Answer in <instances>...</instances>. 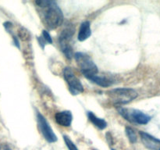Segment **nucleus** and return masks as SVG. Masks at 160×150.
Returning a JSON list of instances; mask_svg holds the SVG:
<instances>
[{
  "label": "nucleus",
  "instance_id": "obj_9",
  "mask_svg": "<svg viewBox=\"0 0 160 150\" xmlns=\"http://www.w3.org/2000/svg\"><path fill=\"white\" fill-rule=\"evenodd\" d=\"M56 123L62 127H70L73 121V115L70 110L58 112L55 116Z\"/></svg>",
  "mask_w": 160,
  "mask_h": 150
},
{
  "label": "nucleus",
  "instance_id": "obj_5",
  "mask_svg": "<svg viewBox=\"0 0 160 150\" xmlns=\"http://www.w3.org/2000/svg\"><path fill=\"white\" fill-rule=\"evenodd\" d=\"M73 34H74V28L71 26H68L62 30L59 38V43L61 50L66 57L69 59H71L73 57V48L71 45L72 38Z\"/></svg>",
  "mask_w": 160,
  "mask_h": 150
},
{
  "label": "nucleus",
  "instance_id": "obj_2",
  "mask_svg": "<svg viewBox=\"0 0 160 150\" xmlns=\"http://www.w3.org/2000/svg\"><path fill=\"white\" fill-rule=\"evenodd\" d=\"M73 57H74L76 62H78L81 70V73L84 74L86 78L89 79L92 77L98 74V67L88 55L84 52H78L75 53Z\"/></svg>",
  "mask_w": 160,
  "mask_h": 150
},
{
  "label": "nucleus",
  "instance_id": "obj_1",
  "mask_svg": "<svg viewBox=\"0 0 160 150\" xmlns=\"http://www.w3.org/2000/svg\"><path fill=\"white\" fill-rule=\"evenodd\" d=\"M36 4L44 9V21L49 29H56L62 25L63 14L56 2L38 1Z\"/></svg>",
  "mask_w": 160,
  "mask_h": 150
},
{
  "label": "nucleus",
  "instance_id": "obj_11",
  "mask_svg": "<svg viewBox=\"0 0 160 150\" xmlns=\"http://www.w3.org/2000/svg\"><path fill=\"white\" fill-rule=\"evenodd\" d=\"M88 117L89 120L99 130H104L107 127V122L104 119L97 117L92 112H88Z\"/></svg>",
  "mask_w": 160,
  "mask_h": 150
},
{
  "label": "nucleus",
  "instance_id": "obj_4",
  "mask_svg": "<svg viewBox=\"0 0 160 150\" xmlns=\"http://www.w3.org/2000/svg\"><path fill=\"white\" fill-rule=\"evenodd\" d=\"M117 110L122 117L131 123H137V124H147L151 120L149 116L138 109L120 107L117 109Z\"/></svg>",
  "mask_w": 160,
  "mask_h": 150
},
{
  "label": "nucleus",
  "instance_id": "obj_17",
  "mask_svg": "<svg viewBox=\"0 0 160 150\" xmlns=\"http://www.w3.org/2000/svg\"><path fill=\"white\" fill-rule=\"evenodd\" d=\"M112 150H116V149H113V148H112Z\"/></svg>",
  "mask_w": 160,
  "mask_h": 150
},
{
  "label": "nucleus",
  "instance_id": "obj_13",
  "mask_svg": "<svg viewBox=\"0 0 160 150\" xmlns=\"http://www.w3.org/2000/svg\"><path fill=\"white\" fill-rule=\"evenodd\" d=\"M38 41L39 45H40V46L42 47V48H45L46 43H52V39L51 35H50L49 33L47 31H45V30L42 31V35H41L40 37L38 38Z\"/></svg>",
  "mask_w": 160,
  "mask_h": 150
},
{
  "label": "nucleus",
  "instance_id": "obj_8",
  "mask_svg": "<svg viewBox=\"0 0 160 150\" xmlns=\"http://www.w3.org/2000/svg\"><path fill=\"white\" fill-rule=\"evenodd\" d=\"M140 136L144 145L151 150H159L160 140L152 137L147 133L140 131Z\"/></svg>",
  "mask_w": 160,
  "mask_h": 150
},
{
  "label": "nucleus",
  "instance_id": "obj_7",
  "mask_svg": "<svg viewBox=\"0 0 160 150\" xmlns=\"http://www.w3.org/2000/svg\"><path fill=\"white\" fill-rule=\"evenodd\" d=\"M37 122L38 126L41 133H42L44 138L47 142H49V143H53V142H57V136L53 132V130L52 129L49 123H48V121L45 118V117L43 115H42L40 112H38L37 113Z\"/></svg>",
  "mask_w": 160,
  "mask_h": 150
},
{
  "label": "nucleus",
  "instance_id": "obj_14",
  "mask_svg": "<svg viewBox=\"0 0 160 150\" xmlns=\"http://www.w3.org/2000/svg\"><path fill=\"white\" fill-rule=\"evenodd\" d=\"M125 131H126V134L128 138V140L131 143H135L137 142V134H136L134 130L132 128L127 127L126 129H125Z\"/></svg>",
  "mask_w": 160,
  "mask_h": 150
},
{
  "label": "nucleus",
  "instance_id": "obj_12",
  "mask_svg": "<svg viewBox=\"0 0 160 150\" xmlns=\"http://www.w3.org/2000/svg\"><path fill=\"white\" fill-rule=\"evenodd\" d=\"M88 80H90L92 82L95 83L98 85L101 86V87H109V86H110L112 84V81L108 79L107 78H105V77L100 76V75L98 74L92 77Z\"/></svg>",
  "mask_w": 160,
  "mask_h": 150
},
{
  "label": "nucleus",
  "instance_id": "obj_18",
  "mask_svg": "<svg viewBox=\"0 0 160 150\" xmlns=\"http://www.w3.org/2000/svg\"><path fill=\"white\" fill-rule=\"evenodd\" d=\"M159 150H160V148H159Z\"/></svg>",
  "mask_w": 160,
  "mask_h": 150
},
{
  "label": "nucleus",
  "instance_id": "obj_3",
  "mask_svg": "<svg viewBox=\"0 0 160 150\" xmlns=\"http://www.w3.org/2000/svg\"><path fill=\"white\" fill-rule=\"evenodd\" d=\"M108 95L115 105H124L135 99L138 97V92L133 88H119L109 91Z\"/></svg>",
  "mask_w": 160,
  "mask_h": 150
},
{
  "label": "nucleus",
  "instance_id": "obj_16",
  "mask_svg": "<svg viewBox=\"0 0 160 150\" xmlns=\"http://www.w3.org/2000/svg\"><path fill=\"white\" fill-rule=\"evenodd\" d=\"M19 37L22 39V40H28L30 38V34L27 29L24 28H21L19 31Z\"/></svg>",
  "mask_w": 160,
  "mask_h": 150
},
{
  "label": "nucleus",
  "instance_id": "obj_15",
  "mask_svg": "<svg viewBox=\"0 0 160 150\" xmlns=\"http://www.w3.org/2000/svg\"><path fill=\"white\" fill-rule=\"evenodd\" d=\"M63 140L69 150H78V147H77L76 145H75V144L72 142L71 139L69 137H67V135L63 136Z\"/></svg>",
  "mask_w": 160,
  "mask_h": 150
},
{
  "label": "nucleus",
  "instance_id": "obj_10",
  "mask_svg": "<svg viewBox=\"0 0 160 150\" xmlns=\"http://www.w3.org/2000/svg\"><path fill=\"white\" fill-rule=\"evenodd\" d=\"M92 35V30H91V23L88 20L84 21L80 27L79 32H78V40L80 42H84L87 40Z\"/></svg>",
  "mask_w": 160,
  "mask_h": 150
},
{
  "label": "nucleus",
  "instance_id": "obj_6",
  "mask_svg": "<svg viewBox=\"0 0 160 150\" xmlns=\"http://www.w3.org/2000/svg\"><path fill=\"white\" fill-rule=\"evenodd\" d=\"M63 77L68 84L69 91L73 95H77L84 92V87L70 67H66L63 70Z\"/></svg>",
  "mask_w": 160,
  "mask_h": 150
}]
</instances>
